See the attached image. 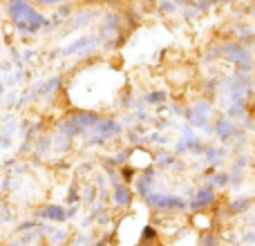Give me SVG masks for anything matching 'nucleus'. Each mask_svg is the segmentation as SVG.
Here are the masks:
<instances>
[{"instance_id":"1","label":"nucleus","mask_w":255,"mask_h":246,"mask_svg":"<svg viewBox=\"0 0 255 246\" xmlns=\"http://www.w3.org/2000/svg\"><path fill=\"white\" fill-rule=\"evenodd\" d=\"M11 13H13V20L27 31H36L38 27L45 25L43 16H38V13L27 2H22V0H11Z\"/></svg>"},{"instance_id":"2","label":"nucleus","mask_w":255,"mask_h":246,"mask_svg":"<svg viewBox=\"0 0 255 246\" xmlns=\"http://www.w3.org/2000/svg\"><path fill=\"white\" fill-rule=\"evenodd\" d=\"M148 202L152 204V206H175V208H181V206H186L181 199H177V197H148Z\"/></svg>"},{"instance_id":"3","label":"nucleus","mask_w":255,"mask_h":246,"mask_svg":"<svg viewBox=\"0 0 255 246\" xmlns=\"http://www.w3.org/2000/svg\"><path fill=\"white\" fill-rule=\"evenodd\" d=\"M40 215L47 217V220H65V213H63V208H58V206L47 208V211H43Z\"/></svg>"},{"instance_id":"4","label":"nucleus","mask_w":255,"mask_h":246,"mask_svg":"<svg viewBox=\"0 0 255 246\" xmlns=\"http://www.w3.org/2000/svg\"><path fill=\"white\" fill-rule=\"evenodd\" d=\"M211 199H213V190L211 188H204V190H199L195 206H206V204H211Z\"/></svg>"},{"instance_id":"5","label":"nucleus","mask_w":255,"mask_h":246,"mask_svg":"<svg viewBox=\"0 0 255 246\" xmlns=\"http://www.w3.org/2000/svg\"><path fill=\"white\" fill-rule=\"evenodd\" d=\"M128 199H130L128 190L121 188V186H117V202H119V204H128Z\"/></svg>"},{"instance_id":"6","label":"nucleus","mask_w":255,"mask_h":246,"mask_svg":"<svg viewBox=\"0 0 255 246\" xmlns=\"http://www.w3.org/2000/svg\"><path fill=\"white\" fill-rule=\"evenodd\" d=\"M143 238H145V240H152V238H154V229L145 226V229H143Z\"/></svg>"}]
</instances>
